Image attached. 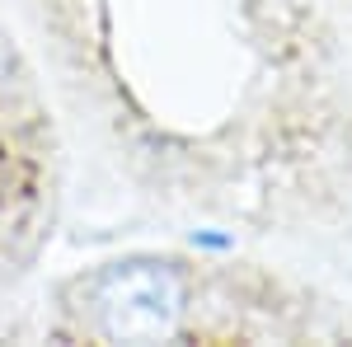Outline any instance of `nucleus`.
Masks as SVG:
<instances>
[{"mask_svg": "<svg viewBox=\"0 0 352 347\" xmlns=\"http://www.w3.org/2000/svg\"><path fill=\"white\" fill-rule=\"evenodd\" d=\"M61 207V136L28 52L0 19V295L38 263Z\"/></svg>", "mask_w": 352, "mask_h": 347, "instance_id": "obj_2", "label": "nucleus"}, {"mask_svg": "<svg viewBox=\"0 0 352 347\" xmlns=\"http://www.w3.org/2000/svg\"><path fill=\"white\" fill-rule=\"evenodd\" d=\"M146 197L296 235L352 212V85L320 0H14Z\"/></svg>", "mask_w": 352, "mask_h": 347, "instance_id": "obj_1", "label": "nucleus"}]
</instances>
